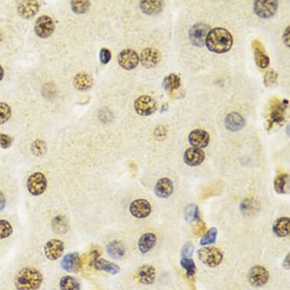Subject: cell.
I'll return each instance as SVG.
<instances>
[{"mask_svg": "<svg viewBox=\"0 0 290 290\" xmlns=\"http://www.w3.org/2000/svg\"><path fill=\"white\" fill-rule=\"evenodd\" d=\"M233 43L231 33L223 27L211 29L207 34L205 41L207 49L215 53H227L231 49Z\"/></svg>", "mask_w": 290, "mask_h": 290, "instance_id": "6da1fadb", "label": "cell"}, {"mask_svg": "<svg viewBox=\"0 0 290 290\" xmlns=\"http://www.w3.org/2000/svg\"><path fill=\"white\" fill-rule=\"evenodd\" d=\"M43 281V275L38 270L26 267L16 274L14 287L17 290H38Z\"/></svg>", "mask_w": 290, "mask_h": 290, "instance_id": "7a4b0ae2", "label": "cell"}, {"mask_svg": "<svg viewBox=\"0 0 290 290\" xmlns=\"http://www.w3.org/2000/svg\"><path fill=\"white\" fill-rule=\"evenodd\" d=\"M198 258L206 266L216 268L221 264L223 255L217 248L207 246L198 251Z\"/></svg>", "mask_w": 290, "mask_h": 290, "instance_id": "3957f363", "label": "cell"}, {"mask_svg": "<svg viewBox=\"0 0 290 290\" xmlns=\"http://www.w3.org/2000/svg\"><path fill=\"white\" fill-rule=\"evenodd\" d=\"M27 188L30 195L34 196L43 194L47 188V179L44 174L40 172L31 174L27 179Z\"/></svg>", "mask_w": 290, "mask_h": 290, "instance_id": "277c9868", "label": "cell"}, {"mask_svg": "<svg viewBox=\"0 0 290 290\" xmlns=\"http://www.w3.org/2000/svg\"><path fill=\"white\" fill-rule=\"evenodd\" d=\"M278 9V2L275 0H257L254 5L255 14L265 19L275 15Z\"/></svg>", "mask_w": 290, "mask_h": 290, "instance_id": "5b68a950", "label": "cell"}, {"mask_svg": "<svg viewBox=\"0 0 290 290\" xmlns=\"http://www.w3.org/2000/svg\"><path fill=\"white\" fill-rule=\"evenodd\" d=\"M135 110L142 117H148L156 110V103L150 96L142 95L136 100L134 103Z\"/></svg>", "mask_w": 290, "mask_h": 290, "instance_id": "8992f818", "label": "cell"}, {"mask_svg": "<svg viewBox=\"0 0 290 290\" xmlns=\"http://www.w3.org/2000/svg\"><path fill=\"white\" fill-rule=\"evenodd\" d=\"M211 28L204 23H197L189 30V39L194 46L201 47L205 44L206 38Z\"/></svg>", "mask_w": 290, "mask_h": 290, "instance_id": "52a82bcc", "label": "cell"}, {"mask_svg": "<svg viewBox=\"0 0 290 290\" xmlns=\"http://www.w3.org/2000/svg\"><path fill=\"white\" fill-rule=\"evenodd\" d=\"M54 30V22L50 16H40L36 21L34 31L40 38H47L50 37Z\"/></svg>", "mask_w": 290, "mask_h": 290, "instance_id": "ba28073f", "label": "cell"}, {"mask_svg": "<svg viewBox=\"0 0 290 290\" xmlns=\"http://www.w3.org/2000/svg\"><path fill=\"white\" fill-rule=\"evenodd\" d=\"M270 275L265 267L256 265L252 267L249 273V281L253 287H262L268 284Z\"/></svg>", "mask_w": 290, "mask_h": 290, "instance_id": "9c48e42d", "label": "cell"}, {"mask_svg": "<svg viewBox=\"0 0 290 290\" xmlns=\"http://www.w3.org/2000/svg\"><path fill=\"white\" fill-rule=\"evenodd\" d=\"M288 101L284 100L283 101L275 100L271 106V114H270V127L274 123L282 125L285 121V111L288 107Z\"/></svg>", "mask_w": 290, "mask_h": 290, "instance_id": "30bf717a", "label": "cell"}, {"mask_svg": "<svg viewBox=\"0 0 290 290\" xmlns=\"http://www.w3.org/2000/svg\"><path fill=\"white\" fill-rule=\"evenodd\" d=\"M139 56L135 50L126 49L120 52L118 56L120 66L126 70H133L139 63Z\"/></svg>", "mask_w": 290, "mask_h": 290, "instance_id": "8fae6325", "label": "cell"}, {"mask_svg": "<svg viewBox=\"0 0 290 290\" xmlns=\"http://www.w3.org/2000/svg\"><path fill=\"white\" fill-rule=\"evenodd\" d=\"M130 211L136 218L145 219L151 213V205L147 200L136 199L130 204Z\"/></svg>", "mask_w": 290, "mask_h": 290, "instance_id": "7c38bea8", "label": "cell"}, {"mask_svg": "<svg viewBox=\"0 0 290 290\" xmlns=\"http://www.w3.org/2000/svg\"><path fill=\"white\" fill-rule=\"evenodd\" d=\"M160 58L161 55L159 50L155 48L148 47L142 52L139 60L144 67L151 69L159 63Z\"/></svg>", "mask_w": 290, "mask_h": 290, "instance_id": "4fadbf2b", "label": "cell"}, {"mask_svg": "<svg viewBox=\"0 0 290 290\" xmlns=\"http://www.w3.org/2000/svg\"><path fill=\"white\" fill-rule=\"evenodd\" d=\"M64 252V243L59 239H51L44 246V254L46 259L56 261L61 258Z\"/></svg>", "mask_w": 290, "mask_h": 290, "instance_id": "5bb4252c", "label": "cell"}, {"mask_svg": "<svg viewBox=\"0 0 290 290\" xmlns=\"http://www.w3.org/2000/svg\"><path fill=\"white\" fill-rule=\"evenodd\" d=\"M61 268L69 273H77L82 267V260L78 252L69 253L61 261Z\"/></svg>", "mask_w": 290, "mask_h": 290, "instance_id": "9a60e30c", "label": "cell"}, {"mask_svg": "<svg viewBox=\"0 0 290 290\" xmlns=\"http://www.w3.org/2000/svg\"><path fill=\"white\" fill-rule=\"evenodd\" d=\"M39 8L40 4L36 0L20 1L18 4V12L22 18L29 19L37 14Z\"/></svg>", "mask_w": 290, "mask_h": 290, "instance_id": "2e32d148", "label": "cell"}, {"mask_svg": "<svg viewBox=\"0 0 290 290\" xmlns=\"http://www.w3.org/2000/svg\"><path fill=\"white\" fill-rule=\"evenodd\" d=\"M188 142L193 147L204 148L210 142V136L207 132L202 130H195L190 133Z\"/></svg>", "mask_w": 290, "mask_h": 290, "instance_id": "e0dca14e", "label": "cell"}, {"mask_svg": "<svg viewBox=\"0 0 290 290\" xmlns=\"http://www.w3.org/2000/svg\"><path fill=\"white\" fill-rule=\"evenodd\" d=\"M205 153L201 149L189 147L184 153V161L190 166H198L204 162Z\"/></svg>", "mask_w": 290, "mask_h": 290, "instance_id": "ac0fdd59", "label": "cell"}, {"mask_svg": "<svg viewBox=\"0 0 290 290\" xmlns=\"http://www.w3.org/2000/svg\"><path fill=\"white\" fill-rule=\"evenodd\" d=\"M137 278L141 284L151 285L156 279V269L153 265H142L138 271Z\"/></svg>", "mask_w": 290, "mask_h": 290, "instance_id": "d6986e66", "label": "cell"}, {"mask_svg": "<svg viewBox=\"0 0 290 290\" xmlns=\"http://www.w3.org/2000/svg\"><path fill=\"white\" fill-rule=\"evenodd\" d=\"M173 183L169 178H162L156 182L154 187V192L156 196L160 198H168L173 192Z\"/></svg>", "mask_w": 290, "mask_h": 290, "instance_id": "ffe728a7", "label": "cell"}, {"mask_svg": "<svg viewBox=\"0 0 290 290\" xmlns=\"http://www.w3.org/2000/svg\"><path fill=\"white\" fill-rule=\"evenodd\" d=\"M252 47L255 51V62L257 66L262 69H266L270 64V58L266 54L263 45L259 40H254Z\"/></svg>", "mask_w": 290, "mask_h": 290, "instance_id": "44dd1931", "label": "cell"}, {"mask_svg": "<svg viewBox=\"0 0 290 290\" xmlns=\"http://www.w3.org/2000/svg\"><path fill=\"white\" fill-rule=\"evenodd\" d=\"M225 126L230 132H238L245 126V119L238 113H230L225 119Z\"/></svg>", "mask_w": 290, "mask_h": 290, "instance_id": "7402d4cb", "label": "cell"}, {"mask_svg": "<svg viewBox=\"0 0 290 290\" xmlns=\"http://www.w3.org/2000/svg\"><path fill=\"white\" fill-rule=\"evenodd\" d=\"M156 238L154 233H147L142 235L139 241V251L142 254H146L151 251L156 246Z\"/></svg>", "mask_w": 290, "mask_h": 290, "instance_id": "603a6c76", "label": "cell"}, {"mask_svg": "<svg viewBox=\"0 0 290 290\" xmlns=\"http://www.w3.org/2000/svg\"><path fill=\"white\" fill-rule=\"evenodd\" d=\"M273 232L278 237H287L290 233V220L289 217L278 218L273 225Z\"/></svg>", "mask_w": 290, "mask_h": 290, "instance_id": "cb8c5ba5", "label": "cell"}, {"mask_svg": "<svg viewBox=\"0 0 290 290\" xmlns=\"http://www.w3.org/2000/svg\"><path fill=\"white\" fill-rule=\"evenodd\" d=\"M75 88L81 91H88L93 86V78L89 74L81 72L75 75L73 81Z\"/></svg>", "mask_w": 290, "mask_h": 290, "instance_id": "d4e9b609", "label": "cell"}, {"mask_svg": "<svg viewBox=\"0 0 290 290\" xmlns=\"http://www.w3.org/2000/svg\"><path fill=\"white\" fill-rule=\"evenodd\" d=\"M107 252L112 259L120 260L124 257L126 249L124 245L120 241H112L107 245Z\"/></svg>", "mask_w": 290, "mask_h": 290, "instance_id": "484cf974", "label": "cell"}, {"mask_svg": "<svg viewBox=\"0 0 290 290\" xmlns=\"http://www.w3.org/2000/svg\"><path fill=\"white\" fill-rule=\"evenodd\" d=\"M163 2L162 1H142L140 8L145 14L153 15L160 12L163 9Z\"/></svg>", "mask_w": 290, "mask_h": 290, "instance_id": "4316f807", "label": "cell"}, {"mask_svg": "<svg viewBox=\"0 0 290 290\" xmlns=\"http://www.w3.org/2000/svg\"><path fill=\"white\" fill-rule=\"evenodd\" d=\"M93 266L98 271H105L112 275H117L120 271V268L118 265L113 262H108L105 259H98Z\"/></svg>", "mask_w": 290, "mask_h": 290, "instance_id": "83f0119b", "label": "cell"}, {"mask_svg": "<svg viewBox=\"0 0 290 290\" xmlns=\"http://www.w3.org/2000/svg\"><path fill=\"white\" fill-rule=\"evenodd\" d=\"M60 290H80L79 281L72 276L62 277L59 281Z\"/></svg>", "mask_w": 290, "mask_h": 290, "instance_id": "f1b7e54d", "label": "cell"}, {"mask_svg": "<svg viewBox=\"0 0 290 290\" xmlns=\"http://www.w3.org/2000/svg\"><path fill=\"white\" fill-rule=\"evenodd\" d=\"M52 227L56 233L65 234L69 230V223L66 217L62 215L56 216L52 221Z\"/></svg>", "mask_w": 290, "mask_h": 290, "instance_id": "f546056e", "label": "cell"}, {"mask_svg": "<svg viewBox=\"0 0 290 290\" xmlns=\"http://www.w3.org/2000/svg\"><path fill=\"white\" fill-rule=\"evenodd\" d=\"M181 86V79L179 75L169 74L163 80V87L166 91H174Z\"/></svg>", "mask_w": 290, "mask_h": 290, "instance_id": "4dcf8cb0", "label": "cell"}, {"mask_svg": "<svg viewBox=\"0 0 290 290\" xmlns=\"http://www.w3.org/2000/svg\"><path fill=\"white\" fill-rule=\"evenodd\" d=\"M290 177L287 174H281L278 175L275 180V188L279 194H286L287 188H288Z\"/></svg>", "mask_w": 290, "mask_h": 290, "instance_id": "1f68e13d", "label": "cell"}, {"mask_svg": "<svg viewBox=\"0 0 290 290\" xmlns=\"http://www.w3.org/2000/svg\"><path fill=\"white\" fill-rule=\"evenodd\" d=\"M180 265L186 271V276L191 278L196 273V265L191 258H182L180 260Z\"/></svg>", "mask_w": 290, "mask_h": 290, "instance_id": "d6a6232c", "label": "cell"}, {"mask_svg": "<svg viewBox=\"0 0 290 290\" xmlns=\"http://www.w3.org/2000/svg\"><path fill=\"white\" fill-rule=\"evenodd\" d=\"M217 233H218V231L215 227H212V228L207 230L201 238V242H200L201 246H208V245L215 243L216 240H217Z\"/></svg>", "mask_w": 290, "mask_h": 290, "instance_id": "836d02e7", "label": "cell"}, {"mask_svg": "<svg viewBox=\"0 0 290 290\" xmlns=\"http://www.w3.org/2000/svg\"><path fill=\"white\" fill-rule=\"evenodd\" d=\"M72 11L76 14H84L87 12L91 6V2L88 0L85 1H71Z\"/></svg>", "mask_w": 290, "mask_h": 290, "instance_id": "e575fe53", "label": "cell"}, {"mask_svg": "<svg viewBox=\"0 0 290 290\" xmlns=\"http://www.w3.org/2000/svg\"><path fill=\"white\" fill-rule=\"evenodd\" d=\"M30 150L34 156H41L46 153V145L44 141L41 139H37L32 143L30 146Z\"/></svg>", "mask_w": 290, "mask_h": 290, "instance_id": "d590c367", "label": "cell"}, {"mask_svg": "<svg viewBox=\"0 0 290 290\" xmlns=\"http://www.w3.org/2000/svg\"><path fill=\"white\" fill-rule=\"evenodd\" d=\"M185 219L188 221H191V220L198 221V220H201L198 206L191 204L187 207V210L185 211Z\"/></svg>", "mask_w": 290, "mask_h": 290, "instance_id": "8d00e7d4", "label": "cell"}, {"mask_svg": "<svg viewBox=\"0 0 290 290\" xmlns=\"http://www.w3.org/2000/svg\"><path fill=\"white\" fill-rule=\"evenodd\" d=\"M12 232V227L9 222L5 220H0V239L9 237Z\"/></svg>", "mask_w": 290, "mask_h": 290, "instance_id": "74e56055", "label": "cell"}, {"mask_svg": "<svg viewBox=\"0 0 290 290\" xmlns=\"http://www.w3.org/2000/svg\"><path fill=\"white\" fill-rule=\"evenodd\" d=\"M11 115V107L5 103L0 102V125L6 123Z\"/></svg>", "mask_w": 290, "mask_h": 290, "instance_id": "f35d334b", "label": "cell"}, {"mask_svg": "<svg viewBox=\"0 0 290 290\" xmlns=\"http://www.w3.org/2000/svg\"><path fill=\"white\" fill-rule=\"evenodd\" d=\"M206 225L202 220H199L198 221H195V224L193 227V233L196 235L197 236H201L205 232Z\"/></svg>", "mask_w": 290, "mask_h": 290, "instance_id": "ab89813d", "label": "cell"}, {"mask_svg": "<svg viewBox=\"0 0 290 290\" xmlns=\"http://www.w3.org/2000/svg\"><path fill=\"white\" fill-rule=\"evenodd\" d=\"M111 52L107 48H102L100 52V59H101V63L106 65L109 63L110 59H111Z\"/></svg>", "mask_w": 290, "mask_h": 290, "instance_id": "60d3db41", "label": "cell"}, {"mask_svg": "<svg viewBox=\"0 0 290 290\" xmlns=\"http://www.w3.org/2000/svg\"><path fill=\"white\" fill-rule=\"evenodd\" d=\"M12 144V139L8 135L0 134V146L2 148L6 149L11 146Z\"/></svg>", "mask_w": 290, "mask_h": 290, "instance_id": "b9f144b4", "label": "cell"}, {"mask_svg": "<svg viewBox=\"0 0 290 290\" xmlns=\"http://www.w3.org/2000/svg\"><path fill=\"white\" fill-rule=\"evenodd\" d=\"M194 252V246L191 243H187L182 249V258H190Z\"/></svg>", "mask_w": 290, "mask_h": 290, "instance_id": "7bdbcfd3", "label": "cell"}, {"mask_svg": "<svg viewBox=\"0 0 290 290\" xmlns=\"http://www.w3.org/2000/svg\"><path fill=\"white\" fill-rule=\"evenodd\" d=\"M277 78H278V74L275 71L270 70L265 75V84L267 85H273L276 82Z\"/></svg>", "mask_w": 290, "mask_h": 290, "instance_id": "ee69618b", "label": "cell"}, {"mask_svg": "<svg viewBox=\"0 0 290 290\" xmlns=\"http://www.w3.org/2000/svg\"><path fill=\"white\" fill-rule=\"evenodd\" d=\"M253 208V202L249 199L245 200L241 204V209H242L243 212H249V211H252Z\"/></svg>", "mask_w": 290, "mask_h": 290, "instance_id": "f6af8a7d", "label": "cell"}, {"mask_svg": "<svg viewBox=\"0 0 290 290\" xmlns=\"http://www.w3.org/2000/svg\"><path fill=\"white\" fill-rule=\"evenodd\" d=\"M100 252L98 250H94L91 252V258H90V265L93 266L96 261L99 259Z\"/></svg>", "mask_w": 290, "mask_h": 290, "instance_id": "bcb514c9", "label": "cell"}, {"mask_svg": "<svg viewBox=\"0 0 290 290\" xmlns=\"http://www.w3.org/2000/svg\"><path fill=\"white\" fill-rule=\"evenodd\" d=\"M283 39H284V43L287 47H290V26L287 27L285 31H284V35H283Z\"/></svg>", "mask_w": 290, "mask_h": 290, "instance_id": "7dc6e473", "label": "cell"}, {"mask_svg": "<svg viewBox=\"0 0 290 290\" xmlns=\"http://www.w3.org/2000/svg\"><path fill=\"white\" fill-rule=\"evenodd\" d=\"M5 207V198L3 193L0 191V212L3 211Z\"/></svg>", "mask_w": 290, "mask_h": 290, "instance_id": "c3c4849f", "label": "cell"}, {"mask_svg": "<svg viewBox=\"0 0 290 290\" xmlns=\"http://www.w3.org/2000/svg\"><path fill=\"white\" fill-rule=\"evenodd\" d=\"M283 265H284V268H286V269L290 270V254H288V255H287V256L286 257L285 259H284V264H283Z\"/></svg>", "mask_w": 290, "mask_h": 290, "instance_id": "681fc988", "label": "cell"}, {"mask_svg": "<svg viewBox=\"0 0 290 290\" xmlns=\"http://www.w3.org/2000/svg\"><path fill=\"white\" fill-rule=\"evenodd\" d=\"M4 77V69L2 66L0 65V81H2Z\"/></svg>", "mask_w": 290, "mask_h": 290, "instance_id": "f907efd6", "label": "cell"}]
</instances>
